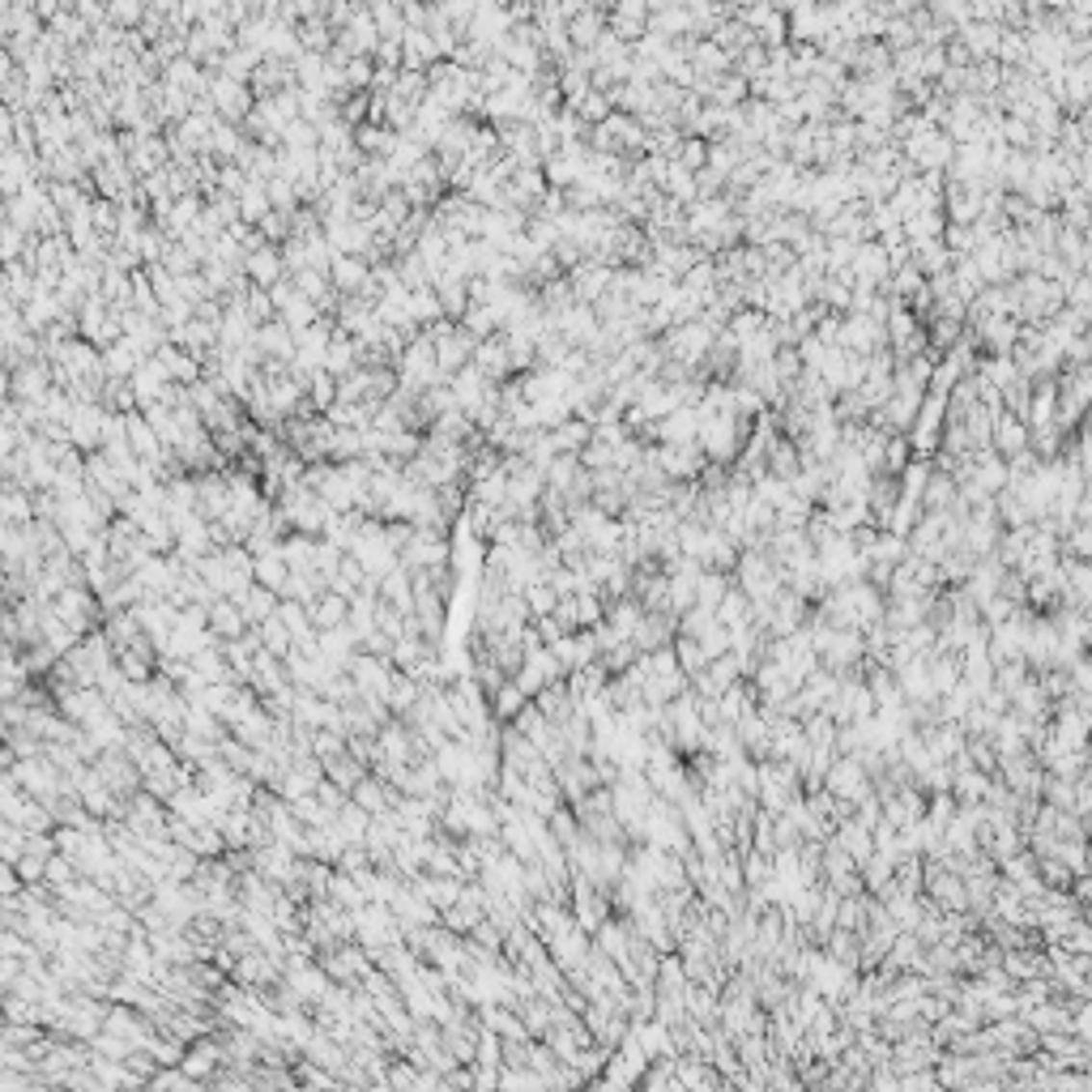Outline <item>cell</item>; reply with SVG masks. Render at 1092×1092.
Wrapping results in <instances>:
<instances>
[{
	"label": "cell",
	"mask_w": 1092,
	"mask_h": 1092,
	"mask_svg": "<svg viewBox=\"0 0 1092 1092\" xmlns=\"http://www.w3.org/2000/svg\"><path fill=\"white\" fill-rule=\"evenodd\" d=\"M316 802H321V807L337 819L346 807H351V793H346L342 786H333V781H321V786H316Z\"/></svg>",
	"instance_id": "60d3db41"
},
{
	"label": "cell",
	"mask_w": 1092,
	"mask_h": 1092,
	"mask_svg": "<svg viewBox=\"0 0 1092 1092\" xmlns=\"http://www.w3.org/2000/svg\"><path fill=\"white\" fill-rule=\"evenodd\" d=\"M43 883H52V888H56V897H61V892H68V888H73V883H82V871H77V862H73V858H65V853H56V858L47 862V879H43Z\"/></svg>",
	"instance_id": "e575fe53"
},
{
	"label": "cell",
	"mask_w": 1092,
	"mask_h": 1092,
	"mask_svg": "<svg viewBox=\"0 0 1092 1092\" xmlns=\"http://www.w3.org/2000/svg\"><path fill=\"white\" fill-rule=\"evenodd\" d=\"M453 563V538L440 530H419L410 551H402V568L427 572V568H449Z\"/></svg>",
	"instance_id": "277c9868"
},
{
	"label": "cell",
	"mask_w": 1092,
	"mask_h": 1092,
	"mask_svg": "<svg viewBox=\"0 0 1092 1092\" xmlns=\"http://www.w3.org/2000/svg\"><path fill=\"white\" fill-rule=\"evenodd\" d=\"M107 414H112V410H103V405H82V410H77V419H73V427H68L73 444H77V449H82L86 456L103 449V427H107Z\"/></svg>",
	"instance_id": "30bf717a"
},
{
	"label": "cell",
	"mask_w": 1092,
	"mask_h": 1092,
	"mask_svg": "<svg viewBox=\"0 0 1092 1092\" xmlns=\"http://www.w3.org/2000/svg\"><path fill=\"white\" fill-rule=\"evenodd\" d=\"M180 299H188L193 307H201V303L214 299V291H210V282H205L201 273H193V277H180Z\"/></svg>",
	"instance_id": "7bdbcfd3"
},
{
	"label": "cell",
	"mask_w": 1092,
	"mask_h": 1092,
	"mask_svg": "<svg viewBox=\"0 0 1092 1092\" xmlns=\"http://www.w3.org/2000/svg\"><path fill=\"white\" fill-rule=\"evenodd\" d=\"M256 351H261L265 363H295V354H299V342H295V329L286 321H273V325H261L256 329Z\"/></svg>",
	"instance_id": "ba28073f"
},
{
	"label": "cell",
	"mask_w": 1092,
	"mask_h": 1092,
	"mask_svg": "<svg viewBox=\"0 0 1092 1092\" xmlns=\"http://www.w3.org/2000/svg\"><path fill=\"white\" fill-rule=\"evenodd\" d=\"M525 704H530V696H525V691L516 688V679H512V683H504L500 696L491 700V713H495V721H516Z\"/></svg>",
	"instance_id": "f546056e"
},
{
	"label": "cell",
	"mask_w": 1092,
	"mask_h": 1092,
	"mask_svg": "<svg viewBox=\"0 0 1092 1092\" xmlns=\"http://www.w3.org/2000/svg\"><path fill=\"white\" fill-rule=\"evenodd\" d=\"M367 277H372V265H367V261H359V256H333L329 282H333V291L342 295V299H351V295H359Z\"/></svg>",
	"instance_id": "7c38bea8"
},
{
	"label": "cell",
	"mask_w": 1092,
	"mask_h": 1092,
	"mask_svg": "<svg viewBox=\"0 0 1092 1092\" xmlns=\"http://www.w3.org/2000/svg\"><path fill=\"white\" fill-rule=\"evenodd\" d=\"M282 150H299V154L321 150V128L307 124V120H295V124L282 133Z\"/></svg>",
	"instance_id": "1f68e13d"
},
{
	"label": "cell",
	"mask_w": 1092,
	"mask_h": 1092,
	"mask_svg": "<svg viewBox=\"0 0 1092 1092\" xmlns=\"http://www.w3.org/2000/svg\"><path fill=\"white\" fill-rule=\"evenodd\" d=\"M270 201H273L277 214H295V210H299V193H295V184L282 180V175L270 180Z\"/></svg>",
	"instance_id": "b9f144b4"
},
{
	"label": "cell",
	"mask_w": 1092,
	"mask_h": 1092,
	"mask_svg": "<svg viewBox=\"0 0 1092 1092\" xmlns=\"http://www.w3.org/2000/svg\"><path fill=\"white\" fill-rule=\"evenodd\" d=\"M363 777H372V772L363 768L359 760L346 751V756H333V760H325V781H333V786H342L346 793H354V786H359Z\"/></svg>",
	"instance_id": "7402d4cb"
},
{
	"label": "cell",
	"mask_w": 1092,
	"mask_h": 1092,
	"mask_svg": "<svg viewBox=\"0 0 1092 1092\" xmlns=\"http://www.w3.org/2000/svg\"><path fill=\"white\" fill-rule=\"evenodd\" d=\"M410 316L423 325V329H427V325H435V321H444L440 295H435L431 286H427V291H414V295H410Z\"/></svg>",
	"instance_id": "836d02e7"
},
{
	"label": "cell",
	"mask_w": 1092,
	"mask_h": 1092,
	"mask_svg": "<svg viewBox=\"0 0 1092 1092\" xmlns=\"http://www.w3.org/2000/svg\"><path fill=\"white\" fill-rule=\"evenodd\" d=\"M474 367L486 376L491 384H508L512 372V359H508V342H504V333L486 337V342H479V351H474Z\"/></svg>",
	"instance_id": "9c48e42d"
},
{
	"label": "cell",
	"mask_w": 1092,
	"mask_h": 1092,
	"mask_svg": "<svg viewBox=\"0 0 1092 1092\" xmlns=\"http://www.w3.org/2000/svg\"><path fill=\"white\" fill-rule=\"evenodd\" d=\"M163 265L171 270L175 277H193V273H201V261H196L193 252L180 244V240H167V256H163Z\"/></svg>",
	"instance_id": "f35d334b"
},
{
	"label": "cell",
	"mask_w": 1092,
	"mask_h": 1092,
	"mask_svg": "<svg viewBox=\"0 0 1092 1092\" xmlns=\"http://www.w3.org/2000/svg\"><path fill=\"white\" fill-rule=\"evenodd\" d=\"M256 585H265V589H273L277 598H282V589H286V581H291V568H286V559H282V551H273V555H261L256 559Z\"/></svg>",
	"instance_id": "d4e9b609"
},
{
	"label": "cell",
	"mask_w": 1092,
	"mask_h": 1092,
	"mask_svg": "<svg viewBox=\"0 0 1092 1092\" xmlns=\"http://www.w3.org/2000/svg\"><path fill=\"white\" fill-rule=\"evenodd\" d=\"M73 9H77V17H82L91 31H94V26H107V5H94V0H77Z\"/></svg>",
	"instance_id": "f6af8a7d"
},
{
	"label": "cell",
	"mask_w": 1092,
	"mask_h": 1092,
	"mask_svg": "<svg viewBox=\"0 0 1092 1092\" xmlns=\"http://www.w3.org/2000/svg\"><path fill=\"white\" fill-rule=\"evenodd\" d=\"M346 674L354 679V688H359L363 700H384L389 704V691H393V662L389 658H372V653H354V662L346 666Z\"/></svg>",
	"instance_id": "7a4b0ae2"
},
{
	"label": "cell",
	"mask_w": 1092,
	"mask_h": 1092,
	"mask_svg": "<svg viewBox=\"0 0 1092 1092\" xmlns=\"http://www.w3.org/2000/svg\"><path fill=\"white\" fill-rule=\"evenodd\" d=\"M56 614L68 623V628L77 632V637H94L98 628H103V602L94 598V589H65L61 598L52 602Z\"/></svg>",
	"instance_id": "6da1fadb"
},
{
	"label": "cell",
	"mask_w": 1092,
	"mask_h": 1092,
	"mask_svg": "<svg viewBox=\"0 0 1092 1092\" xmlns=\"http://www.w3.org/2000/svg\"><path fill=\"white\" fill-rule=\"evenodd\" d=\"M419 700H423V679H419V674H397L393 691H389V713H393V717H405V713H410Z\"/></svg>",
	"instance_id": "cb8c5ba5"
},
{
	"label": "cell",
	"mask_w": 1092,
	"mask_h": 1092,
	"mask_svg": "<svg viewBox=\"0 0 1092 1092\" xmlns=\"http://www.w3.org/2000/svg\"><path fill=\"white\" fill-rule=\"evenodd\" d=\"M145 13H150V5H142V0H116V5H107V22L120 26V31H142Z\"/></svg>",
	"instance_id": "83f0119b"
},
{
	"label": "cell",
	"mask_w": 1092,
	"mask_h": 1092,
	"mask_svg": "<svg viewBox=\"0 0 1092 1092\" xmlns=\"http://www.w3.org/2000/svg\"><path fill=\"white\" fill-rule=\"evenodd\" d=\"M354 367H359V342H354L351 333L337 329V333H333V346H329V359H325V372H333L337 380H342V376H351Z\"/></svg>",
	"instance_id": "ffe728a7"
},
{
	"label": "cell",
	"mask_w": 1092,
	"mask_h": 1092,
	"mask_svg": "<svg viewBox=\"0 0 1092 1092\" xmlns=\"http://www.w3.org/2000/svg\"><path fill=\"white\" fill-rule=\"evenodd\" d=\"M210 98H214L218 116H222L226 124H240V128H244V120H247V116H252V107H256V94H252V86H244V82H231V77H222V73H214Z\"/></svg>",
	"instance_id": "5b68a950"
},
{
	"label": "cell",
	"mask_w": 1092,
	"mask_h": 1092,
	"mask_svg": "<svg viewBox=\"0 0 1092 1092\" xmlns=\"http://www.w3.org/2000/svg\"><path fill=\"white\" fill-rule=\"evenodd\" d=\"M367 112H372V94H351V98L342 103V120L351 124V128L367 124Z\"/></svg>",
	"instance_id": "ee69618b"
},
{
	"label": "cell",
	"mask_w": 1092,
	"mask_h": 1092,
	"mask_svg": "<svg viewBox=\"0 0 1092 1092\" xmlns=\"http://www.w3.org/2000/svg\"><path fill=\"white\" fill-rule=\"evenodd\" d=\"M380 602H389L393 611H402L405 619H410V614H414V572L397 563L389 577L380 581Z\"/></svg>",
	"instance_id": "4fadbf2b"
},
{
	"label": "cell",
	"mask_w": 1092,
	"mask_h": 1092,
	"mask_svg": "<svg viewBox=\"0 0 1092 1092\" xmlns=\"http://www.w3.org/2000/svg\"><path fill=\"white\" fill-rule=\"evenodd\" d=\"M244 273H247V282H252V286H265V291H273L282 277H291V273H286L282 247H277V244H265V247H256V252H247Z\"/></svg>",
	"instance_id": "52a82bcc"
},
{
	"label": "cell",
	"mask_w": 1092,
	"mask_h": 1092,
	"mask_svg": "<svg viewBox=\"0 0 1092 1092\" xmlns=\"http://www.w3.org/2000/svg\"><path fill=\"white\" fill-rule=\"evenodd\" d=\"M244 614H247V623L252 628H261V623H270L277 611H282V598H277L273 589H265V585H252V593H247L244 602H235Z\"/></svg>",
	"instance_id": "d6986e66"
},
{
	"label": "cell",
	"mask_w": 1092,
	"mask_h": 1092,
	"mask_svg": "<svg viewBox=\"0 0 1092 1092\" xmlns=\"http://www.w3.org/2000/svg\"><path fill=\"white\" fill-rule=\"evenodd\" d=\"M461 325L470 329L479 342H486V337H495L500 333V321H495V312H491V303H474L470 299V312L461 316Z\"/></svg>",
	"instance_id": "d6a6232c"
},
{
	"label": "cell",
	"mask_w": 1092,
	"mask_h": 1092,
	"mask_svg": "<svg viewBox=\"0 0 1092 1092\" xmlns=\"http://www.w3.org/2000/svg\"><path fill=\"white\" fill-rule=\"evenodd\" d=\"M261 640H265V649H270L273 658H286V653L295 649V637H291V628L282 623V614H273L270 623H261Z\"/></svg>",
	"instance_id": "8d00e7d4"
},
{
	"label": "cell",
	"mask_w": 1092,
	"mask_h": 1092,
	"mask_svg": "<svg viewBox=\"0 0 1092 1092\" xmlns=\"http://www.w3.org/2000/svg\"><path fill=\"white\" fill-rule=\"evenodd\" d=\"M26 247H31V235H26L22 226L5 222V231H0V252H5V265L26 261Z\"/></svg>",
	"instance_id": "ab89813d"
},
{
	"label": "cell",
	"mask_w": 1092,
	"mask_h": 1092,
	"mask_svg": "<svg viewBox=\"0 0 1092 1092\" xmlns=\"http://www.w3.org/2000/svg\"><path fill=\"white\" fill-rule=\"evenodd\" d=\"M397 137L402 133H393V128H384V124H359L354 128V145H359L367 158H393Z\"/></svg>",
	"instance_id": "ac0fdd59"
},
{
	"label": "cell",
	"mask_w": 1092,
	"mask_h": 1092,
	"mask_svg": "<svg viewBox=\"0 0 1092 1092\" xmlns=\"http://www.w3.org/2000/svg\"><path fill=\"white\" fill-rule=\"evenodd\" d=\"M307 402L316 405L321 414H329L333 405H337V376L333 372H312V384H307Z\"/></svg>",
	"instance_id": "f1b7e54d"
},
{
	"label": "cell",
	"mask_w": 1092,
	"mask_h": 1092,
	"mask_svg": "<svg viewBox=\"0 0 1092 1092\" xmlns=\"http://www.w3.org/2000/svg\"><path fill=\"white\" fill-rule=\"evenodd\" d=\"M282 559L291 572H316V559H321V538L312 533H291L282 542Z\"/></svg>",
	"instance_id": "9a60e30c"
},
{
	"label": "cell",
	"mask_w": 1092,
	"mask_h": 1092,
	"mask_svg": "<svg viewBox=\"0 0 1092 1092\" xmlns=\"http://www.w3.org/2000/svg\"><path fill=\"white\" fill-rule=\"evenodd\" d=\"M380 31H376V17H372V9L367 5H359V13H354V22L346 26V31H337V47H342L346 56H372L376 61V52H380Z\"/></svg>",
	"instance_id": "8992f818"
},
{
	"label": "cell",
	"mask_w": 1092,
	"mask_h": 1092,
	"mask_svg": "<svg viewBox=\"0 0 1092 1092\" xmlns=\"http://www.w3.org/2000/svg\"><path fill=\"white\" fill-rule=\"evenodd\" d=\"M103 363H107V380H133L137 367L150 363V359L137 351L133 337H120L116 346H107V351H103Z\"/></svg>",
	"instance_id": "8fae6325"
},
{
	"label": "cell",
	"mask_w": 1092,
	"mask_h": 1092,
	"mask_svg": "<svg viewBox=\"0 0 1092 1092\" xmlns=\"http://www.w3.org/2000/svg\"><path fill=\"white\" fill-rule=\"evenodd\" d=\"M563 679H568V674H563L559 658H555L546 644H538V649H525V666H521V674H516V688H521L530 700H538L546 688H555V683H563Z\"/></svg>",
	"instance_id": "3957f363"
},
{
	"label": "cell",
	"mask_w": 1092,
	"mask_h": 1092,
	"mask_svg": "<svg viewBox=\"0 0 1092 1092\" xmlns=\"http://www.w3.org/2000/svg\"><path fill=\"white\" fill-rule=\"evenodd\" d=\"M291 282H295V291L303 295V299H312L316 307H321L325 299L333 295V282H329V273H321V270H303V273H291Z\"/></svg>",
	"instance_id": "484cf974"
},
{
	"label": "cell",
	"mask_w": 1092,
	"mask_h": 1092,
	"mask_svg": "<svg viewBox=\"0 0 1092 1092\" xmlns=\"http://www.w3.org/2000/svg\"><path fill=\"white\" fill-rule=\"evenodd\" d=\"M414 888H419V897L431 900V905L440 909V918H444V913H449L456 900H461L465 883H461V879H444V875H419V879H414Z\"/></svg>",
	"instance_id": "5bb4252c"
},
{
	"label": "cell",
	"mask_w": 1092,
	"mask_h": 1092,
	"mask_svg": "<svg viewBox=\"0 0 1092 1092\" xmlns=\"http://www.w3.org/2000/svg\"><path fill=\"white\" fill-rule=\"evenodd\" d=\"M277 614H282V623L291 628L295 644H299V640H312V637H321V632H316V623H312V611L299 607V602H282V611H277Z\"/></svg>",
	"instance_id": "4dcf8cb0"
},
{
	"label": "cell",
	"mask_w": 1092,
	"mask_h": 1092,
	"mask_svg": "<svg viewBox=\"0 0 1092 1092\" xmlns=\"http://www.w3.org/2000/svg\"><path fill=\"white\" fill-rule=\"evenodd\" d=\"M312 623H316V632L346 628V623H351V602H346L342 593H325V598L312 607Z\"/></svg>",
	"instance_id": "44dd1931"
},
{
	"label": "cell",
	"mask_w": 1092,
	"mask_h": 1092,
	"mask_svg": "<svg viewBox=\"0 0 1092 1092\" xmlns=\"http://www.w3.org/2000/svg\"><path fill=\"white\" fill-rule=\"evenodd\" d=\"M316 696L329 700V704H337V709H346V704L359 700V688H354V679L342 670V674H329V679H325L321 688H316Z\"/></svg>",
	"instance_id": "4316f807"
},
{
	"label": "cell",
	"mask_w": 1092,
	"mask_h": 1092,
	"mask_svg": "<svg viewBox=\"0 0 1092 1092\" xmlns=\"http://www.w3.org/2000/svg\"><path fill=\"white\" fill-rule=\"evenodd\" d=\"M0 516H5V525H31L35 521V495L22 491V486L0 482Z\"/></svg>",
	"instance_id": "e0dca14e"
},
{
	"label": "cell",
	"mask_w": 1092,
	"mask_h": 1092,
	"mask_svg": "<svg viewBox=\"0 0 1092 1092\" xmlns=\"http://www.w3.org/2000/svg\"><path fill=\"white\" fill-rule=\"evenodd\" d=\"M240 214H244V222H247V226H261L265 218L273 214L270 184H261V180L247 184V188H244V196H240Z\"/></svg>",
	"instance_id": "603a6c76"
},
{
	"label": "cell",
	"mask_w": 1092,
	"mask_h": 1092,
	"mask_svg": "<svg viewBox=\"0 0 1092 1092\" xmlns=\"http://www.w3.org/2000/svg\"><path fill=\"white\" fill-rule=\"evenodd\" d=\"M372 77H376L372 56H354V61L346 65V91H351V94H372Z\"/></svg>",
	"instance_id": "74e56055"
},
{
	"label": "cell",
	"mask_w": 1092,
	"mask_h": 1092,
	"mask_svg": "<svg viewBox=\"0 0 1092 1092\" xmlns=\"http://www.w3.org/2000/svg\"><path fill=\"white\" fill-rule=\"evenodd\" d=\"M525 602H530L533 619H546V614H555V607H559V593H555L551 581H533L530 589H525Z\"/></svg>",
	"instance_id": "d590c367"
},
{
	"label": "cell",
	"mask_w": 1092,
	"mask_h": 1092,
	"mask_svg": "<svg viewBox=\"0 0 1092 1092\" xmlns=\"http://www.w3.org/2000/svg\"><path fill=\"white\" fill-rule=\"evenodd\" d=\"M247 628H252V623H247V614L235 607V602L222 598V602H218V607L210 611V632H214L218 640H240V637H247Z\"/></svg>",
	"instance_id": "2e32d148"
}]
</instances>
